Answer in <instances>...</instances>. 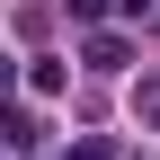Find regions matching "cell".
<instances>
[{"label":"cell","mask_w":160,"mask_h":160,"mask_svg":"<svg viewBox=\"0 0 160 160\" xmlns=\"http://www.w3.org/2000/svg\"><path fill=\"white\" fill-rule=\"evenodd\" d=\"M27 89H36V98H53V89H62V62H53V53H36V62H27Z\"/></svg>","instance_id":"1"},{"label":"cell","mask_w":160,"mask_h":160,"mask_svg":"<svg viewBox=\"0 0 160 160\" xmlns=\"http://www.w3.org/2000/svg\"><path fill=\"white\" fill-rule=\"evenodd\" d=\"M125 62V36H89V71H116Z\"/></svg>","instance_id":"2"},{"label":"cell","mask_w":160,"mask_h":160,"mask_svg":"<svg viewBox=\"0 0 160 160\" xmlns=\"http://www.w3.org/2000/svg\"><path fill=\"white\" fill-rule=\"evenodd\" d=\"M133 116H142V125H160V80H133Z\"/></svg>","instance_id":"3"}]
</instances>
